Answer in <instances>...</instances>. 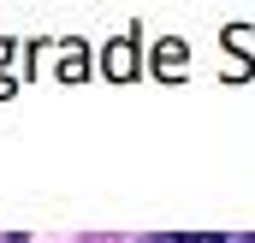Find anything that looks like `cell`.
<instances>
[{"instance_id":"6da1fadb","label":"cell","mask_w":255,"mask_h":243,"mask_svg":"<svg viewBox=\"0 0 255 243\" xmlns=\"http://www.w3.org/2000/svg\"><path fill=\"white\" fill-rule=\"evenodd\" d=\"M160 243H196V238H160Z\"/></svg>"},{"instance_id":"7a4b0ae2","label":"cell","mask_w":255,"mask_h":243,"mask_svg":"<svg viewBox=\"0 0 255 243\" xmlns=\"http://www.w3.org/2000/svg\"><path fill=\"white\" fill-rule=\"evenodd\" d=\"M250 243H255V238H250Z\"/></svg>"}]
</instances>
